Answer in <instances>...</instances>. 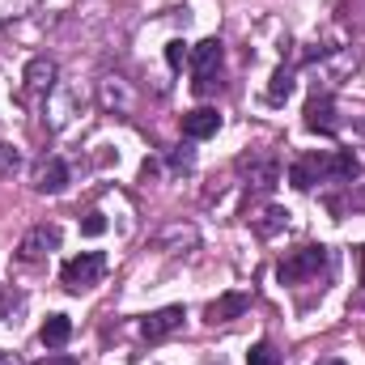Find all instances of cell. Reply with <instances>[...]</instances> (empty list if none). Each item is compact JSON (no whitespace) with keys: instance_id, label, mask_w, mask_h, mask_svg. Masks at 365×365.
<instances>
[{"instance_id":"8","label":"cell","mask_w":365,"mask_h":365,"mask_svg":"<svg viewBox=\"0 0 365 365\" xmlns=\"http://www.w3.org/2000/svg\"><path fill=\"white\" fill-rule=\"evenodd\" d=\"M217 132H221L217 106H195V110L182 115V136H187V140H208V136H217Z\"/></svg>"},{"instance_id":"3","label":"cell","mask_w":365,"mask_h":365,"mask_svg":"<svg viewBox=\"0 0 365 365\" xmlns=\"http://www.w3.org/2000/svg\"><path fill=\"white\" fill-rule=\"evenodd\" d=\"M323 264H327V247H297L276 264V276H280V284H297V280L319 276Z\"/></svg>"},{"instance_id":"9","label":"cell","mask_w":365,"mask_h":365,"mask_svg":"<svg viewBox=\"0 0 365 365\" xmlns=\"http://www.w3.org/2000/svg\"><path fill=\"white\" fill-rule=\"evenodd\" d=\"M64 187H68V162H64V158H43L38 170H34V191L60 195Z\"/></svg>"},{"instance_id":"20","label":"cell","mask_w":365,"mask_h":365,"mask_svg":"<svg viewBox=\"0 0 365 365\" xmlns=\"http://www.w3.org/2000/svg\"><path fill=\"white\" fill-rule=\"evenodd\" d=\"M187 60H191V51H187V43H182V38L166 43V64H170V68H182Z\"/></svg>"},{"instance_id":"7","label":"cell","mask_w":365,"mask_h":365,"mask_svg":"<svg viewBox=\"0 0 365 365\" xmlns=\"http://www.w3.org/2000/svg\"><path fill=\"white\" fill-rule=\"evenodd\" d=\"M289 182L297 191H310L314 182H327V153H302L293 166H289Z\"/></svg>"},{"instance_id":"4","label":"cell","mask_w":365,"mask_h":365,"mask_svg":"<svg viewBox=\"0 0 365 365\" xmlns=\"http://www.w3.org/2000/svg\"><path fill=\"white\" fill-rule=\"evenodd\" d=\"M51 251H60V225H34V230H26V238L17 242V259L21 264H38V259H47Z\"/></svg>"},{"instance_id":"18","label":"cell","mask_w":365,"mask_h":365,"mask_svg":"<svg viewBox=\"0 0 365 365\" xmlns=\"http://www.w3.org/2000/svg\"><path fill=\"white\" fill-rule=\"evenodd\" d=\"M289 90H293V77H289L284 68H276V73H272V86H268V98H272V102H280V98H289Z\"/></svg>"},{"instance_id":"19","label":"cell","mask_w":365,"mask_h":365,"mask_svg":"<svg viewBox=\"0 0 365 365\" xmlns=\"http://www.w3.org/2000/svg\"><path fill=\"white\" fill-rule=\"evenodd\" d=\"M30 9H34V0H0V21H13V17H21Z\"/></svg>"},{"instance_id":"17","label":"cell","mask_w":365,"mask_h":365,"mask_svg":"<svg viewBox=\"0 0 365 365\" xmlns=\"http://www.w3.org/2000/svg\"><path fill=\"white\" fill-rule=\"evenodd\" d=\"M247 365H280V353H276L268 340H259V344L247 353Z\"/></svg>"},{"instance_id":"28","label":"cell","mask_w":365,"mask_h":365,"mask_svg":"<svg viewBox=\"0 0 365 365\" xmlns=\"http://www.w3.org/2000/svg\"><path fill=\"white\" fill-rule=\"evenodd\" d=\"M0 365H21L17 357H0Z\"/></svg>"},{"instance_id":"21","label":"cell","mask_w":365,"mask_h":365,"mask_svg":"<svg viewBox=\"0 0 365 365\" xmlns=\"http://www.w3.org/2000/svg\"><path fill=\"white\" fill-rule=\"evenodd\" d=\"M102 230H106V217H102L98 208H93V212H86V221H81V234H90V238H98Z\"/></svg>"},{"instance_id":"2","label":"cell","mask_w":365,"mask_h":365,"mask_svg":"<svg viewBox=\"0 0 365 365\" xmlns=\"http://www.w3.org/2000/svg\"><path fill=\"white\" fill-rule=\"evenodd\" d=\"M102 276H106V255L102 251H81L77 259H68L60 268V284L68 293H81V289H93Z\"/></svg>"},{"instance_id":"13","label":"cell","mask_w":365,"mask_h":365,"mask_svg":"<svg viewBox=\"0 0 365 365\" xmlns=\"http://www.w3.org/2000/svg\"><path fill=\"white\" fill-rule=\"evenodd\" d=\"M251 310V297L247 293H225V297H217L208 310H204V319L208 323H230V319H238V314H247Z\"/></svg>"},{"instance_id":"15","label":"cell","mask_w":365,"mask_h":365,"mask_svg":"<svg viewBox=\"0 0 365 365\" xmlns=\"http://www.w3.org/2000/svg\"><path fill=\"white\" fill-rule=\"evenodd\" d=\"M68 336H73V319H68V314H47V323L38 327V340H43L47 349H64Z\"/></svg>"},{"instance_id":"29","label":"cell","mask_w":365,"mask_h":365,"mask_svg":"<svg viewBox=\"0 0 365 365\" xmlns=\"http://www.w3.org/2000/svg\"><path fill=\"white\" fill-rule=\"evenodd\" d=\"M319 365H344V361H336V357H331V361H319Z\"/></svg>"},{"instance_id":"10","label":"cell","mask_w":365,"mask_h":365,"mask_svg":"<svg viewBox=\"0 0 365 365\" xmlns=\"http://www.w3.org/2000/svg\"><path fill=\"white\" fill-rule=\"evenodd\" d=\"M238 166L251 175V187H259V191H272L276 182H280V162H276L272 153H264V158H242Z\"/></svg>"},{"instance_id":"26","label":"cell","mask_w":365,"mask_h":365,"mask_svg":"<svg viewBox=\"0 0 365 365\" xmlns=\"http://www.w3.org/2000/svg\"><path fill=\"white\" fill-rule=\"evenodd\" d=\"M353 208H365V187L361 191H353Z\"/></svg>"},{"instance_id":"23","label":"cell","mask_w":365,"mask_h":365,"mask_svg":"<svg viewBox=\"0 0 365 365\" xmlns=\"http://www.w3.org/2000/svg\"><path fill=\"white\" fill-rule=\"evenodd\" d=\"M170 166H175V170H182V175H187V170L195 166V153H191V149H179V153L170 158Z\"/></svg>"},{"instance_id":"16","label":"cell","mask_w":365,"mask_h":365,"mask_svg":"<svg viewBox=\"0 0 365 365\" xmlns=\"http://www.w3.org/2000/svg\"><path fill=\"white\" fill-rule=\"evenodd\" d=\"M284 221H289V212L276 208V204H268V208L255 217V234H259V238H272L276 230H284Z\"/></svg>"},{"instance_id":"5","label":"cell","mask_w":365,"mask_h":365,"mask_svg":"<svg viewBox=\"0 0 365 365\" xmlns=\"http://www.w3.org/2000/svg\"><path fill=\"white\" fill-rule=\"evenodd\" d=\"M306 128L319 132V136H336V132H340L331 93H310V98H306Z\"/></svg>"},{"instance_id":"22","label":"cell","mask_w":365,"mask_h":365,"mask_svg":"<svg viewBox=\"0 0 365 365\" xmlns=\"http://www.w3.org/2000/svg\"><path fill=\"white\" fill-rule=\"evenodd\" d=\"M9 170H17V149L0 145V175H9Z\"/></svg>"},{"instance_id":"24","label":"cell","mask_w":365,"mask_h":365,"mask_svg":"<svg viewBox=\"0 0 365 365\" xmlns=\"http://www.w3.org/2000/svg\"><path fill=\"white\" fill-rule=\"evenodd\" d=\"M38 365H81L77 357H68V353H51V357H43Z\"/></svg>"},{"instance_id":"14","label":"cell","mask_w":365,"mask_h":365,"mask_svg":"<svg viewBox=\"0 0 365 365\" xmlns=\"http://www.w3.org/2000/svg\"><path fill=\"white\" fill-rule=\"evenodd\" d=\"M158 251H166V255H179L182 247H195V230L191 225H182V221H175V225H166L158 238Z\"/></svg>"},{"instance_id":"1","label":"cell","mask_w":365,"mask_h":365,"mask_svg":"<svg viewBox=\"0 0 365 365\" xmlns=\"http://www.w3.org/2000/svg\"><path fill=\"white\" fill-rule=\"evenodd\" d=\"M221 60H225V47L221 38H204L191 47V73H195V93H212L221 86Z\"/></svg>"},{"instance_id":"25","label":"cell","mask_w":365,"mask_h":365,"mask_svg":"<svg viewBox=\"0 0 365 365\" xmlns=\"http://www.w3.org/2000/svg\"><path fill=\"white\" fill-rule=\"evenodd\" d=\"M357 264H361V289H365V247H357Z\"/></svg>"},{"instance_id":"6","label":"cell","mask_w":365,"mask_h":365,"mask_svg":"<svg viewBox=\"0 0 365 365\" xmlns=\"http://www.w3.org/2000/svg\"><path fill=\"white\" fill-rule=\"evenodd\" d=\"M182 319H187V310H182V306H162V310H153V314L140 323V336H145L149 344H158V340H166V336H175V331H179Z\"/></svg>"},{"instance_id":"12","label":"cell","mask_w":365,"mask_h":365,"mask_svg":"<svg viewBox=\"0 0 365 365\" xmlns=\"http://www.w3.org/2000/svg\"><path fill=\"white\" fill-rule=\"evenodd\" d=\"M56 60L51 56H34L30 64H26V90L30 93H47L51 86H56Z\"/></svg>"},{"instance_id":"11","label":"cell","mask_w":365,"mask_h":365,"mask_svg":"<svg viewBox=\"0 0 365 365\" xmlns=\"http://www.w3.org/2000/svg\"><path fill=\"white\" fill-rule=\"evenodd\" d=\"M361 179V162L353 149H336L327 153V182H357Z\"/></svg>"},{"instance_id":"27","label":"cell","mask_w":365,"mask_h":365,"mask_svg":"<svg viewBox=\"0 0 365 365\" xmlns=\"http://www.w3.org/2000/svg\"><path fill=\"white\" fill-rule=\"evenodd\" d=\"M4 310H9V297H4V289H0V314H4Z\"/></svg>"}]
</instances>
